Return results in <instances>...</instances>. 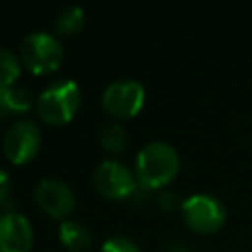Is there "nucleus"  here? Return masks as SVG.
<instances>
[{"mask_svg":"<svg viewBox=\"0 0 252 252\" xmlns=\"http://www.w3.org/2000/svg\"><path fill=\"white\" fill-rule=\"evenodd\" d=\"M179 154L165 140H152L144 144L136 156V179L148 189H159L175 179L179 173Z\"/></svg>","mask_w":252,"mask_h":252,"instance_id":"nucleus-1","label":"nucleus"},{"mask_svg":"<svg viewBox=\"0 0 252 252\" xmlns=\"http://www.w3.org/2000/svg\"><path fill=\"white\" fill-rule=\"evenodd\" d=\"M81 104V89L73 79L61 77L51 81L35 98V112L47 124L69 122Z\"/></svg>","mask_w":252,"mask_h":252,"instance_id":"nucleus-2","label":"nucleus"},{"mask_svg":"<svg viewBox=\"0 0 252 252\" xmlns=\"http://www.w3.org/2000/svg\"><path fill=\"white\" fill-rule=\"evenodd\" d=\"M18 55L28 71L35 75H47L61 65L63 45L55 33L35 30L24 35L18 47Z\"/></svg>","mask_w":252,"mask_h":252,"instance_id":"nucleus-3","label":"nucleus"},{"mask_svg":"<svg viewBox=\"0 0 252 252\" xmlns=\"http://www.w3.org/2000/svg\"><path fill=\"white\" fill-rule=\"evenodd\" d=\"M144 100L146 89L140 81L132 77L110 81L100 94V104L104 112H108L114 118H132L142 110Z\"/></svg>","mask_w":252,"mask_h":252,"instance_id":"nucleus-4","label":"nucleus"},{"mask_svg":"<svg viewBox=\"0 0 252 252\" xmlns=\"http://www.w3.org/2000/svg\"><path fill=\"white\" fill-rule=\"evenodd\" d=\"M181 213L185 224L199 232V234H211L217 232L224 220H226V209L224 205L209 195V193H193L181 203Z\"/></svg>","mask_w":252,"mask_h":252,"instance_id":"nucleus-5","label":"nucleus"},{"mask_svg":"<svg viewBox=\"0 0 252 252\" xmlns=\"http://www.w3.org/2000/svg\"><path fill=\"white\" fill-rule=\"evenodd\" d=\"M41 148V128L32 118L14 120L2 136V152L12 163H26Z\"/></svg>","mask_w":252,"mask_h":252,"instance_id":"nucleus-6","label":"nucleus"},{"mask_svg":"<svg viewBox=\"0 0 252 252\" xmlns=\"http://www.w3.org/2000/svg\"><path fill=\"white\" fill-rule=\"evenodd\" d=\"M93 183L94 189L106 197V199H126L132 197V193L138 187V179L136 173L122 161L118 159H102L94 171H93Z\"/></svg>","mask_w":252,"mask_h":252,"instance_id":"nucleus-7","label":"nucleus"},{"mask_svg":"<svg viewBox=\"0 0 252 252\" xmlns=\"http://www.w3.org/2000/svg\"><path fill=\"white\" fill-rule=\"evenodd\" d=\"M33 197L39 209L55 219H63L75 209V193L71 185L59 177L39 179L33 189Z\"/></svg>","mask_w":252,"mask_h":252,"instance_id":"nucleus-8","label":"nucleus"},{"mask_svg":"<svg viewBox=\"0 0 252 252\" xmlns=\"http://www.w3.org/2000/svg\"><path fill=\"white\" fill-rule=\"evenodd\" d=\"M33 246V226L26 215L0 211V252H30Z\"/></svg>","mask_w":252,"mask_h":252,"instance_id":"nucleus-9","label":"nucleus"},{"mask_svg":"<svg viewBox=\"0 0 252 252\" xmlns=\"http://www.w3.org/2000/svg\"><path fill=\"white\" fill-rule=\"evenodd\" d=\"M59 240L71 252H83L91 246L93 234L87 224L75 219H65L59 222Z\"/></svg>","mask_w":252,"mask_h":252,"instance_id":"nucleus-10","label":"nucleus"},{"mask_svg":"<svg viewBox=\"0 0 252 252\" xmlns=\"http://www.w3.org/2000/svg\"><path fill=\"white\" fill-rule=\"evenodd\" d=\"M32 93L22 85H12L0 89V118L10 114H22L32 106Z\"/></svg>","mask_w":252,"mask_h":252,"instance_id":"nucleus-11","label":"nucleus"},{"mask_svg":"<svg viewBox=\"0 0 252 252\" xmlns=\"http://www.w3.org/2000/svg\"><path fill=\"white\" fill-rule=\"evenodd\" d=\"M85 10L79 4H67L55 14V32L61 35H75L85 26Z\"/></svg>","mask_w":252,"mask_h":252,"instance_id":"nucleus-12","label":"nucleus"},{"mask_svg":"<svg viewBox=\"0 0 252 252\" xmlns=\"http://www.w3.org/2000/svg\"><path fill=\"white\" fill-rule=\"evenodd\" d=\"M22 61L16 51H12L6 45H0V89L16 85V79L20 77Z\"/></svg>","mask_w":252,"mask_h":252,"instance_id":"nucleus-13","label":"nucleus"},{"mask_svg":"<svg viewBox=\"0 0 252 252\" xmlns=\"http://www.w3.org/2000/svg\"><path fill=\"white\" fill-rule=\"evenodd\" d=\"M100 146L110 154H120L128 146V132L120 122H110L100 130Z\"/></svg>","mask_w":252,"mask_h":252,"instance_id":"nucleus-14","label":"nucleus"},{"mask_svg":"<svg viewBox=\"0 0 252 252\" xmlns=\"http://www.w3.org/2000/svg\"><path fill=\"white\" fill-rule=\"evenodd\" d=\"M100 252H142V250L136 244V240H132L130 236L114 234V236H110L102 242Z\"/></svg>","mask_w":252,"mask_h":252,"instance_id":"nucleus-15","label":"nucleus"},{"mask_svg":"<svg viewBox=\"0 0 252 252\" xmlns=\"http://www.w3.org/2000/svg\"><path fill=\"white\" fill-rule=\"evenodd\" d=\"M10 191H12V177L4 167H0V205L8 201Z\"/></svg>","mask_w":252,"mask_h":252,"instance_id":"nucleus-16","label":"nucleus"}]
</instances>
